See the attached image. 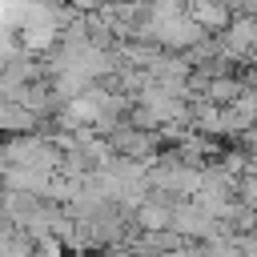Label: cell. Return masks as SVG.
I'll return each mask as SVG.
<instances>
[{
  "instance_id": "6da1fadb",
  "label": "cell",
  "mask_w": 257,
  "mask_h": 257,
  "mask_svg": "<svg viewBox=\"0 0 257 257\" xmlns=\"http://www.w3.org/2000/svg\"><path fill=\"white\" fill-rule=\"evenodd\" d=\"M193 20H197L201 28H205V24H213V28L221 24V28H225V20H229L225 0H197V4H193Z\"/></svg>"
},
{
  "instance_id": "7a4b0ae2",
  "label": "cell",
  "mask_w": 257,
  "mask_h": 257,
  "mask_svg": "<svg viewBox=\"0 0 257 257\" xmlns=\"http://www.w3.org/2000/svg\"><path fill=\"white\" fill-rule=\"evenodd\" d=\"M137 221L145 225V229H173V209H165V205H141V213H137Z\"/></svg>"
},
{
  "instance_id": "3957f363",
  "label": "cell",
  "mask_w": 257,
  "mask_h": 257,
  "mask_svg": "<svg viewBox=\"0 0 257 257\" xmlns=\"http://www.w3.org/2000/svg\"><path fill=\"white\" fill-rule=\"evenodd\" d=\"M76 4H80V8H100L104 0H76Z\"/></svg>"
}]
</instances>
